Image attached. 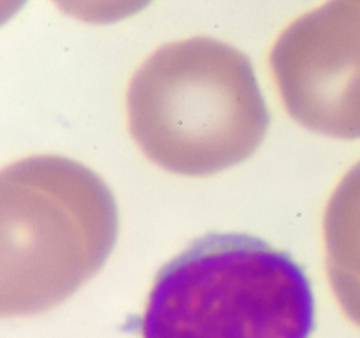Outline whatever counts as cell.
<instances>
[{"label": "cell", "mask_w": 360, "mask_h": 338, "mask_svg": "<svg viewBox=\"0 0 360 338\" xmlns=\"http://www.w3.org/2000/svg\"><path fill=\"white\" fill-rule=\"evenodd\" d=\"M130 136L169 173L210 176L252 157L271 116L248 56L193 37L162 46L130 81Z\"/></svg>", "instance_id": "cell-1"}, {"label": "cell", "mask_w": 360, "mask_h": 338, "mask_svg": "<svg viewBox=\"0 0 360 338\" xmlns=\"http://www.w3.org/2000/svg\"><path fill=\"white\" fill-rule=\"evenodd\" d=\"M0 208L4 317L62 303L104 266L118 238V208L104 180L58 155L7 165Z\"/></svg>", "instance_id": "cell-2"}, {"label": "cell", "mask_w": 360, "mask_h": 338, "mask_svg": "<svg viewBox=\"0 0 360 338\" xmlns=\"http://www.w3.org/2000/svg\"><path fill=\"white\" fill-rule=\"evenodd\" d=\"M315 296L288 252L243 232H211L160 268L143 338H309Z\"/></svg>", "instance_id": "cell-3"}, {"label": "cell", "mask_w": 360, "mask_h": 338, "mask_svg": "<svg viewBox=\"0 0 360 338\" xmlns=\"http://www.w3.org/2000/svg\"><path fill=\"white\" fill-rule=\"evenodd\" d=\"M271 70L292 118L340 139L360 136V4L329 0L290 25Z\"/></svg>", "instance_id": "cell-4"}, {"label": "cell", "mask_w": 360, "mask_h": 338, "mask_svg": "<svg viewBox=\"0 0 360 338\" xmlns=\"http://www.w3.org/2000/svg\"><path fill=\"white\" fill-rule=\"evenodd\" d=\"M153 0H53L63 14L91 25H111L146 9Z\"/></svg>", "instance_id": "cell-5"}]
</instances>
